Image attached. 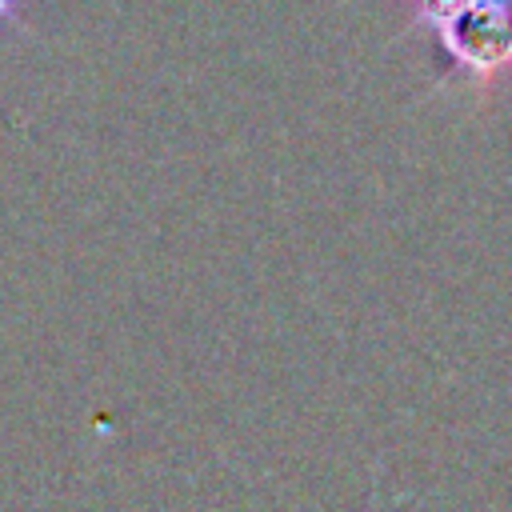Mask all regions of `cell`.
Listing matches in <instances>:
<instances>
[{"instance_id":"cell-1","label":"cell","mask_w":512,"mask_h":512,"mask_svg":"<svg viewBox=\"0 0 512 512\" xmlns=\"http://www.w3.org/2000/svg\"><path fill=\"white\" fill-rule=\"evenodd\" d=\"M12 4H16V0H0V16H8V12H12Z\"/></svg>"}]
</instances>
